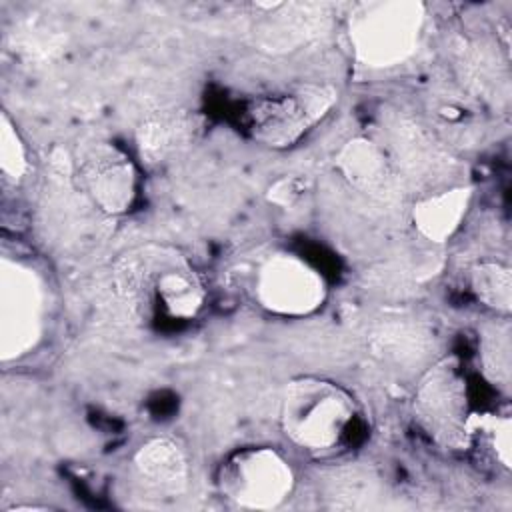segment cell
<instances>
[{
	"mask_svg": "<svg viewBox=\"0 0 512 512\" xmlns=\"http://www.w3.org/2000/svg\"><path fill=\"white\" fill-rule=\"evenodd\" d=\"M118 294L142 314L192 320L206 304V286L194 266L174 248L142 246L114 266Z\"/></svg>",
	"mask_w": 512,
	"mask_h": 512,
	"instance_id": "obj_1",
	"label": "cell"
},
{
	"mask_svg": "<svg viewBox=\"0 0 512 512\" xmlns=\"http://www.w3.org/2000/svg\"><path fill=\"white\" fill-rule=\"evenodd\" d=\"M356 420V402L340 384L300 376L290 380L280 398L284 436L306 452H330L340 446Z\"/></svg>",
	"mask_w": 512,
	"mask_h": 512,
	"instance_id": "obj_2",
	"label": "cell"
},
{
	"mask_svg": "<svg viewBox=\"0 0 512 512\" xmlns=\"http://www.w3.org/2000/svg\"><path fill=\"white\" fill-rule=\"evenodd\" d=\"M426 8L416 0L358 4L348 18L354 58L366 68H392L408 60L422 36Z\"/></svg>",
	"mask_w": 512,
	"mask_h": 512,
	"instance_id": "obj_3",
	"label": "cell"
},
{
	"mask_svg": "<svg viewBox=\"0 0 512 512\" xmlns=\"http://www.w3.org/2000/svg\"><path fill=\"white\" fill-rule=\"evenodd\" d=\"M414 416L424 432L444 448H466L472 440L474 412L466 372L456 356L434 362L414 392Z\"/></svg>",
	"mask_w": 512,
	"mask_h": 512,
	"instance_id": "obj_4",
	"label": "cell"
},
{
	"mask_svg": "<svg viewBox=\"0 0 512 512\" xmlns=\"http://www.w3.org/2000/svg\"><path fill=\"white\" fill-rule=\"evenodd\" d=\"M336 102L338 90L320 82L258 96L246 110L248 132L264 146L290 148L320 124Z\"/></svg>",
	"mask_w": 512,
	"mask_h": 512,
	"instance_id": "obj_5",
	"label": "cell"
},
{
	"mask_svg": "<svg viewBox=\"0 0 512 512\" xmlns=\"http://www.w3.org/2000/svg\"><path fill=\"white\" fill-rule=\"evenodd\" d=\"M220 494L240 508H278L294 490V470L288 460L268 446L232 452L218 468Z\"/></svg>",
	"mask_w": 512,
	"mask_h": 512,
	"instance_id": "obj_6",
	"label": "cell"
},
{
	"mask_svg": "<svg viewBox=\"0 0 512 512\" xmlns=\"http://www.w3.org/2000/svg\"><path fill=\"white\" fill-rule=\"evenodd\" d=\"M258 304L276 316L302 318L322 308L326 300L324 278L294 254L266 258L254 278Z\"/></svg>",
	"mask_w": 512,
	"mask_h": 512,
	"instance_id": "obj_7",
	"label": "cell"
},
{
	"mask_svg": "<svg viewBox=\"0 0 512 512\" xmlns=\"http://www.w3.org/2000/svg\"><path fill=\"white\" fill-rule=\"evenodd\" d=\"M42 328V290L36 276L14 262H2L0 274V350L10 360L28 352Z\"/></svg>",
	"mask_w": 512,
	"mask_h": 512,
	"instance_id": "obj_8",
	"label": "cell"
},
{
	"mask_svg": "<svg viewBox=\"0 0 512 512\" xmlns=\"http://www.w3.org/2000/svg\"><path fill=\"white\" fill-rule=\"evenodd\" d=\"M80 180L92 202L106 214H124L136 198V168L110 142H96L82 154Z\"/></svg>",
	"mask_w": 512,
	"mask_h": 512,
	"instance_id": "obj_9",
	"label": "cell"
},
{
	"mask_svg": "<svg viewBox=\"0 0 512 512\" xmlns=\"http://www.w3.org/2000/svg\"><path fill=\"white\" fill-rule=\"evenodd\" d=\"M262 20L256 24V42L262 50L286 52L320 36L328 26V8L312 2H258Z\"/></svg>",
	"mask_w": 512,
	"mask_h": 512,
	"instance_id": "obj_10",
	"label": "cell"
},
{
	"mask_svg": "<svg viewBox=\"0 0 512 512\" xmlns=\"http://www.w3.org/2000/svg\"><path fill=\"white\" fill-rule=\"evenodd\" d=\"M132 462L140 482L156 496H180L188 486V458L172 438L146 440L134 452Z\"/></svg>",
	"mask_w": 512,
	"mask_h": 512,
	"instance_id": "obj_11",
	"label": "cell"
},
{
	"mask_svg": "<svg viewBox=\"0 0 512 512\" xmlns=\"http://www.w3.org/2000/svg\"><path fill=\"white\" fill-rule=\"evenodd\" d=\"M336 168L344 180L358 192L384 198L390 192L394 174L386 152L364 136L350 138L342 144L336 158Z\"/></svg>",
	"mask_w": 512,
	"mask_h": 512,
	"instance_id": "obj_12",
	"label": "cell"
},
{
	"mask_svg": "<svg viewBox=\"0 0 512 512\" xmlns=\"http://www.w3.org/2000/svg\"><path fill=\"white\" fill-rule=\"evenodd\" d=\"M470 202V186H452L436 194L422 196L412 204V224L422 238L434 244H442L456 234L468 214Z\"/></svg>",
	"mask_w": 512,
	"mask_h": 512,
	"instance_id": "obj_13",
	"label": "cell"
},
{
	"mask_svg": "<svg viewBox=\"0 0 512 512\" xmlns=\"http://www.w3.org/2000/svg\"><path fill=\"white\" fill-rule=\"evenodd\" d=\"M192 132V118L182 110L150 112L136 128L138 156L148 166L164 164L188 144Z\"/></svg>",
	"mask_w": 512,
	"mask_h": 512,
	"instance_id": "obj_14",
	"label": "cell"
},
{
	"mask_svg": "<svg viewBox=\"0 0 512 512\" xmlns=\"http://www.w3.org/2000/svg\"><path fill=\"white\" fill-rule=\"evenodd\" d=\"M470 290L476 300L496 314H510L512 310V276L502 262L484 260L470 270Z\"/></svg>",
	"mask_w": 512,
	"mask_h": 512,
	"instance_id": "obj_15",
	"label": "cell"
},
{
	"mask_svg": "<svg viewBox=\"0 0 512 512\" xmlns=\"http://www.w3.org/2000/svg\"><path fill=\"white\" fill-rule=\"evenodd\" d=\"M512 422L508 414H476L472 422V438L476 434H482L494 454V458L504 466L510 468V454H512V442H510Z\"/></svg>",
	"mask_w": 512,
	"mask_h": 512,
	"instance_id": "obj_16",
	"label": "cell"
},
{
	"mask_svg": "<svg viewBox=\"0 0 512 512\" xmlns=\"http://www.w3.org/2000/svg\"><path fill=\"white\" fill-rule=\"evenodd\" d=\"M28 152L26 144L12 124V120L2 114L0 120V168L6 174V178L18 182L28 172Z\"/></svg>",
	"mask_w": 512,
	"mask_h": 512,
	"instance_id": "obj_17",
	"label": "cell"
},
{
	"mask_svg": "<svg viewBox=\"0 0 512 512\" xmlns=\"http://www.w3.org/2000/svg\"><path fill=\"white\" fill-rule=\"evenodd\" d=\"M482 366L486 370V376L506 386L510 380V338L508 330L496 328L492 334H488L482 342Z\"/></svg>",
	"mask_w": 512,
	"mask_h": 512,
	"instance_id": "obj_18",
	"label": "cell"
},
{
	"mask_svg": "<svg viewBox=\"0 0 512 512\" xmlns=\"http://www.w3.org/2000/svg\"><path fill=\"white\" fill-rule=\"evenodd\" d=\"M308 190V178L300 174H288L274 180L266 188V200L278 208H292Z\"/></svg>",
	"mask_w": 512,
	"mask_h": 512,
	"instance_id": "obj_19",
	"label": "cell"
}]
</instances>
